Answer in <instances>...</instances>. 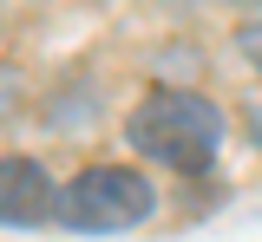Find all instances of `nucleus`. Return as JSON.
<instances>
[{
	"mask_svg": "<svg viewBox=\"0 0 262 242\" xmlns=\"http://www.w3.org/2000/svg\"><path fill=\"white\" fill-rule=\"evenodd\" d=\"M46 216H59V190L46 183V171L27 157H0V223H46Z\"/></svg>",
	"mask_w": 262,
	"mask_h": 242,
	"instance_id": "obj_3",
	"label": "nucleus"
},
{
	"mask_svg": "<svg viewBox=\"0 0 262 242\" xmlns=\"http://www.w3.org/2000/svg\"><path fill=\"white\" fill-rule=\"evenodd\" d=\"M158 209V190L144 183L138 171H125V164H98V171L72 177L59 190V223L66 229H131V223H144Z\"/></svg>",
	"mask_w": 262,
	"mask_h": 242,
	"instance_id": "obj_2",
	"label": "nucleus"
},
{
	"mask_svg": "<svg viewBox=\"0 0 262 242\" xmlns=\"http://www.w3.org/2000/svg\"><path fill=\"white\" fill-rule=\"evenodd\" d=\"M236 46H243V59L262 72V20H256V27H243V33H236Z\"/></svg>",
	"mask_w": 262,
	"mask_h": 242,
	"instance_id": "obj_4",
	"label": "nucleus"
},
{
	"mask_svg": "<svg viewBox=\"0 0 262 242\" xmlns=\"http://www.w3.org/2000/svg\"><path fill=\"white\" fill-rule=\"evenodd\" d=\"M131 144L151 157V164H170V171H210V157H216V144H223V118H216V105L196 99V92H151V99L131 111Z\"/></svg>",
	"mask_w": 262,
	"mask_h": 242,
	"instance_id": "obj_1",
	"label": "nucleus"
}]
</instances>
